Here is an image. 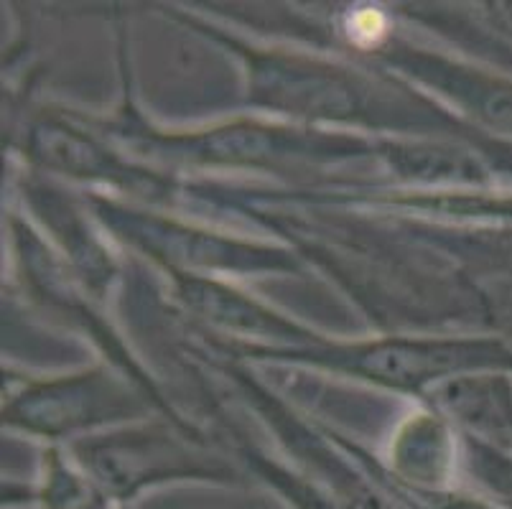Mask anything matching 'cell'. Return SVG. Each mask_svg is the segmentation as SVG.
<instances>
[{
  "label": "cell",
  "mask_w": 512,
  "mask_h": 509,
  "mask_svg": "<svg viewBox=\"0 0 512 509\" xmlns=\"http://www.w3.org/2000/svg\"><path fill=\"white\" fill-rule=\"evenodd\" d=\"M403 64L423 82L434 84L444 95H449L456 105L469 115L492 128L500 135L512 138V82L495 77V74L479 72V69L459 67L444 62L436 56L406 54Z\"/></svg>",
  "instance_id": "5b68a950"
},
{
  "label": "cell",
  "mask_w": 512,
  "mask_h": 509,
  "mask_svg": "<svg viewBox=\"0 0 512 509\" xmlns=\"http://www.w3.org/2000/svg\"><path fill=\"white\" fill-rule=\"evenodd\" d=\"M123 398V392L105 377L85 375L23 395L11 408V420H21L34 431L62 433L120 415L125 410Z\"/></svg>",
  "instance_id": "277c9868"
},
{
  "label": "cell",
  "mask_w": 512,
  "mask_h": 509,
  "mask_svg": "<svg viewBox=\"0 0 512 509\" xmlns=\"http://www.w3.org/2000/svg\"><path fill=\"white\" fill-rule=\"evenodd\" d=\"M192 153L194 156L207 158V161L258 163L301 156V153H309V148L304 146V140L296 133L250 125V128L220 130V133L194 140Z\"/></svg>",
  "instance_id": "52a82bcc"
},
{
  "label": "cell",
  "mask_w": 512,
  "mask_h": 509,
  "mask_svg": "<svg viewBox=\"0 0 512 509\" xmlns=\"http://www.w3.org/2000/svg\"><path fill=\"white\" fill-rule=\"evenodd\" d=\"M268 482L276 484L278 492H281L296 509H355L349 507V504H344L342 499H334L332 494L321 492V489L301 482L296 476L271 471V474H268Z\"/></svg>",
  "instance_id": "30bf717a"
},
{
  "label": "cell",
  "mask_w": 512,
  "mask_h": 509,
  "mask_svg": "<svg viewBox=\"0 0 512 509\" xmlns=\"http://www.w3.org/2000/svg\"><path fill=\"white\" fill-rule=\"evenodd\" d=\"M492 18H495L497 26L505 31L507 36H512V3H497V6H492Z\"/></svg>",
  "instance_id": "8fae6325"
},
{
  "label": "cell",
  "mask_w": 512,
  "mask_h": 509,
  "mask_svg": "<svg viewBox=\"0 0 512 509\" xmlns=\"http://www.w3.org/2000/svg\"><path fill=\"white\" fill-rule=\"evenodd\" d=\"M334 367L367 380L393 387H421L444 375H462L474 370H512V352L500 342H426V339H390L329 354Z\"/></svg>",
  "instance_id": "6da1fadb"
},
{
  "label": "cell",
  "mask_w": 512,
  "mask_h": 509,
  "mask_svg": "<svg viewBox=\"0 0 512 509\" xmlns=\"http://www.w3.org/2000/svg\"><path fill=\"white\" fill-rule=\"evenodd\" d=\"M181 293L189 301V306L207 314L209 319L220 321V324L230 326V329H245L253 334H291V326L283 324L273 314H268L258 303L242 298L240 293L222 288L217 283H207V280H181Z\"/></svg>",
  "instance_id": "ba28073f"
},
{
  "label": "cell",
  "mask_w": 512,
  "mask_h": 509,
  "mask_svg": "<svg viewBox=\"0 0 512 509\" xmlns=\"http://www.w3.org/2000/svg\"><path fill=\"white\" fill-rule=\"evenodd\" d=\"M92 482L105 497L128 502L143 489L174 479H209L220 469L192 454L179 438L166 433H128L102 438L79 448Z\"/></svg>",
  "instance_id": "7a4b0ae2"
},
{
  "label": "cell",
  "mask_w": 512,
  "mask_h": 509,
  "mask_svg": "<svg viewBox=\"0 0 512 509\" xmlns=\"http://www.w3.org/2000/svg\"><path fill=\"white\" fill-rule=\"evenodd\" d=\"M390 161L400 174L418 181H451V184H482L490 171L474 153L449 146H395Z\"/></svg>",
  "instance_id": "9c48e42d"
},
{
  "label": "cell",
  "mask_w": 512,
  "mask_h": 509,
  "mask_svg": "<svg viewBox=\"0 0 512 509\" xmlns=\"http://www.w3.org/2000/svg\"><path fill=\"white\" fill-rule=\"evenodd\" d=\"M365 92L355 77L296 56H260L253 64V97L273 110L352 120L365 115Z\"/></svg>",
  "instance_id": "3957f363"
},
{
  "label": "cell",
  "mask_w": 512,
  "mask_h": 509,
  "mask_svg": "<svg viewBox=\"0 0 512 509\" xmlns=\"http://www.w3.org/2000/svg\"><path fill=\"white\" fill-rule=\"evenodd\" d=\"M130 237H136L141 245L156 252H169L171 260L192 265H207V268H242L248 260L250 265L260 268L265 255H250L248 247L222 242L220 237H209L202 232L184 230L166 222H151V219H130Z\"/></svg>",
  "instance_id": "8992f818"
}]
</instances>
